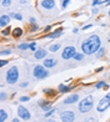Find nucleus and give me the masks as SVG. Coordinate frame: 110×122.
Segmentation results:
<instances>
[{
	"label": "nucleus",
	"instance_id": "f704fd0d",
	"mask_svg": "<svg viewBox=\"0 0 110 122\" xmlns=\"http://www.w3.org/2000/svg\"><path fill=\"white\" fill-rule=\"evenodd\" d=\"M8 62H9L8 60H1V62H0V66H1V67H3V66H5V65H6Z\"/></svg>",
	"mask_w": 110,
	"mask_h": 122
},
{
	"label": "nucleus",
	"instance_id": "dca6fc26",
	"mask_svg": "<svg viewBox=\"0 0 110 122\" xmlns=\"http://www.w3.org/2000/svg\"><path fill=\"white\" fill-rule=\"evenodd\" d=\"M61 35H63V29H58V30H55L54 32H49L48 37L49 39H55V37H59Z\"/></svg>",
	"mask_w": 110,
	"mask_h": 122
},
{
	"label": "nucleus",
	"instance_id": "09e8293b",
	"mask_svg": "<svg viewBox=\"0 0 110 122\" xmlns=\"http://www.w3.org/2000/svg\"><path fill=\"white\" fill-rule=\"evenodd\" d=\"M106 122H109V121H106Z\"/></svg>",
	"mask_w": 110,
	"mask_h": 122
},
{
	"label": "nucleus",
	"instance_id": "72a5a7b5",
	"mask_svg": "<svg viewBox=\"0 0 110 122\" xmlns=\"http://www.w3.org/2000/svg\"><path fill=\"white\" fill-rule=\"evenodd\" d=\"M104 1H101V0H94L93 1V6H96V5H100V4H103Z\"/></svg>",
	"mask_w": 110,
	"mask_h": 122
},
{
	"label": "nucleus",
	"instance_id": "f03ea898",
	"mask_svg": "<svg viewBox=\"0 0 110 122\" xmlns=\"http://www.w3.org/2000/svg\"><path fill=\"white\" fill-rule=\"evenodd\" d=\"M94 107V98L93 96H86L84 100L79 102V111L81 113H88L91 108Z\"/></svg>",
	"mask_w": 110,
	"mask_h": 122
},
{
	"label": "nucleus",
	"instance_id": "473e14b6",
	"mask_svg": "<svg viewBox=\"0 0 110 122\" xmlns=\"http://www.w3.org/2000/svg\"><path fill=\"white\" fill-rule=\"evenodd\" d=\"M44 93H46V95H51V93H53V88H44Z\"/></svg>",
	"mask_w": 110,
	"mask_h": 122
},
{
	"label": "nucleus",
	"instance_id": "2eb2a0df",
	"mask_svg": "<svg viewBox=\"0 0 110 122\" xmlns=\"http://www.w3.org/2000/svg\"><path fill=\"white\" fill-rule=\"evenodd\" d=\"M73 88H74L73 86H68V85H65V84H60L59 87H58V90L61 92V93H66V92L71 91Z\"/></svg>",
	"mask_w": 110,
	"mask_h": 122
},
{
	"label": "nucleus",
	"instance_id": "c9c22d12",
	"mask_svg": "<svg viewBox=\"0 0 110 122\" xmlns=\"http://www.w3.org/2000/svg\"><path fill=\"white\" fill-rule=\"evenodd\" d=\"M28 85H29V81H26V82H21V84H20V87H26Z\"/></svg>",
	"mask_w": 110,
	"mask_h": 122
},
{
	"label": "nucleus",
	"instance_id": "f3484780",
	"mask_svg": "<svg viewBox=\"0 0 110 122\" xmlns=\"http://www.w3.org/2000/svg\"><path fill=\"white\" fill-rule=\"evenodd\" d=\"M60 47H61V44H54V45H51L50 47H49V51L50 52H56V51H59L60 50Z\"/></svg>",
	"mask_w": 110,
	"mask_h": 122
},
{
	"label": "nucleus",
	"instance_id": "4c0bfd02",
	"mask_svg": "<svg viewBox=\"0 0 110 122\" xmlns=\"http://www.w3.org/2000/svg\"><path fill=\"white\" fill-rule=\"evenodd\" d=\"M91 27V24H89V25H85L84 27H82V30H88V29H90Z\"/></svg>",
	"mask_w": 110,
	"mask_h": 122
},
{
	"label": "nucleus",
	"instance_id": "b1692460",
	"mask_svg": "<svg viewBox=\"0 0 110 122\" xmlns=\"http://www.w3.org/2000/svg\"><path fill=\"white\" fill-rule=\"evenodd\" d=\"M82 59H84V54H79V52H76V55L74 56V60H75V61H81Z\"/></svg>",
	"mask_w": 110,
	"mask_h": 122
},
{
	"label": "nucleus",
	"instance_id": "e433bc0d",
	"mask_svg": "<svg viewBox=\"0 0 110 122\" xmlns=\"http://www.w3.org/2000/svg\"><path fill=\"white\" fill-rule=\"evenodd\" d=\"M38 29H39V26H38V25H35V24H34V25H33V27H31V31H36Z\"/></svg>",
	"mask_w": 110,
	"mask_h": 122
},
{
	"label": "nucleus",
	"instance_id": "ea45409f",
	"mask_svg": "<svg viewBox=\"0 0 110 122\" xmlns=\"http://www.w3.org/2000/svg\"><path fill=\"white\" fill-rule=\"evenodd\" d=\"M30 24H31V25L35 24V19H34V18H30Z\"/></svg>",
	"mask_w": 110,
	"mask_h": 122
},
{
	"label": "nucleus",
	"instance_id": "9b49d317",
	"mask_svg": "<svg viewBox=\"0 0 110 122\" xmlns=\"http://www.w3.org/2000/svg\"><path fill=\"white\" fill-rule=\"evenodd\" d=\"M79 101V95L78 93H74V95H70L69 97H66L64 100V103L65 105H73L75 102H78Z\"/></svg>",
	"mask_w": 110,
	"mask_h": 122
},
{
	"label": "nucleus",
	"instance_id": "c756f323",
	"mask_svg": "<svg viewBox=\"0 0 110 122\" xmlns=\"http://www.w3.org/2000/svg\"><path fill=\"white\" fill-rule=\"evenodd\" d=\"M28 101H30L29 96H21L20 97V102H28Z\"/></svg>",
	"mask_w": 110,
	"mask_h": 122
},
{
	"label": "nucleus",
	"instance_id": "2f4dec72",
	"mask_svg": "<svg viewBox=\"0 0 110 122\" xmlns=\"http://www.w3.org/2000/svg\"><path fill=\"white\" fill-rule=\"evenodd\" d=\"M55 112V110H50V111H48V112H45V117L46 118H49V117H50V116L53 115Z\"/></svg>",
	"mask_w": 110,
	"mask_h": 122
},
{
	"label": "nucleus",
	"instance_id": "6ab92c4d",
	"mask_svg": "<svg viewBox=\"0 0 110 122\" xmlns=\"http://www.w3.org/2000/svg\"><path fill=\"white\" fill-rule=\"evenodd\" d=\"M8 118V113L5 110H0V122H5Z\"/></svg>",
	"mask_w": 110,
	"mask_h": 122
},
{
	"label": "nucleus",
	"instance_id": "79ce46f5",
	"mask_svg": "<svg viewBox=\"0 0 110 122\" xmlns=\"http://www.w3.org/2000/svg\"><path fill=\"white\" fill-rule=\"evenodd\" d=\"M46 122H56V121L53 120V118H48V121H46Z\"/></svg>",
	"mask_w": 110,
	"mask_h": 122
},
{
	"label": "nucleus",
	"instance_id": "a19ab883",
	"mask_svg": "<svg viewBox=\"0 0 110 122\" xmlns=\"http://www.w3.org/2000/svg\"><path fill=\"white\" fill-rule=\"evenodd\" d=\"M98 11H99V10H98L96 8H94V9H93V14H98Z\"/></svg>",
	"mask_w": 110,
	"mask_h": 122
},
{
	"label": "nucleus",
	"instance_id": "423d86ee",
	"mask_svg": "<svg viewBox=\"0 0 110 122\" xmlns=\"http://www.w3.org/2000/svg\"><path fill=\"white\" fill-rule=\"evenodd\" d=\"M75 55H76V49L74 46H66L61 52V57L64 60H70V59H74Z\"/></svg>",
	"mask_w": 110,
	"mask_h": 122
},
{
	"label": "nucleus",
	"instance_id": "a18cd8bd",
	"mask_svg": "<svg viewBox=\"0 0 110 122\" xmlns=\"http://www.w3.org/2000/svg\"><path fill=\"white\" fill-rule=\"evenodd\" d=\"M105 4L106 5H110V0H105Z\"/></svg>",
	"mask_w": 110,
	"mask_h": 122
},
{
	"label": "nucleus",
	"instance_id": "bb28decb",
	"mask_svg": "<svg viewBox=\"0 0 110 122\" xmlns=\"http://www.w3.org/2000/svg\"><path fill=\"white\" fill-rule=\"evenodd\" d=\"M11 54V50L10 49H5V50H3L1 51V56H5V55H10Z\"/></svg>",
	"mask_w": 110,
	"mask_h": 122
},
{
	"label": "nucleus",
	"instance_id": "4be33fe9",
	"mask_svg": "<svg viewBox=\"0 0 110 122\" xmlns=\"http://www.w3.org/2000/svg\"><path fill=\"white\" fill-rule=\"evenodd\" d=\"M30 47V44H28V42H23V44H20V45L18 46L19 50H21V51H24V50H28Z\"/></svg>",
	"mask_w": 110,
	"mask_h": 122
},
{
	"label": "nucleus",
	"instance_id": "c85d7f7f",
	"mask_svg": "<svg viewBox=\"0 0 110 122\" xmlns=\"http://www.w3.org/2000/svg\"><path fill=\"white\" fill-rule=\"evenodd\" d=\"M31 51H36V42L35 41H33L31 44H30V47H29Z\"/></svg>",
	"mask_w": 110,
	"mask_h": 122
},
{
	"label": "nucleus",
	"instance_id": "7ed1b4c3",
	"mask_svg": "<svg viewBox=\"0 0 110 122\" xmlns=\"http://www.w3.org/2000/svg\"><path fill=\"white\" fill-rule=\"evenodd\" d=\"M19 69L18 66H11L8 71H6V82L9 85H15L19 80Z\"/></svg>",
	"mask_w": 110,
	"mask_h": 122
},
{
	"label": "nucleus",
	"instance_id": "9d476101",
	"mask_svg": "<svg viewBox=\"0 0 110 122\" xmlns=\"http://www.w3.org/2000/svg\"><path fill=\"white\" fill-rule=\"evenodd\" d=\"M56 64H58V60L54 59V57H48L44 61V66H45L46 69H51L54 66H56Z\"/></svg>",
	"mask_w": 110,
	"mask_h": 122
},
{
	"label": "nucleus",
	"instance_id": "20e7f679",
	"mask_svg": "<svg viewBox=\"0 0 110 122\" xmlns=\"http://www.w3.org/2000/svg\"><path fill=\"white\" fill-rule=\"evenodd\" d=\"M33 75H34L35 79L38 80H43V79H46L49 76V71L46 70L45 66L43 65H36L34 67V71H33Z\"/></svg>",
	"mask_w": 110,
	"mask_h": 122
},
{
	"label": "nucleus",
	"instance_id": "4468645a",
	"mask_svg": "<svg viewBox=\"0 0 110 122\" xmlns=\"http://www.w3.org/2000/svg\"><path fill=\"white\" fill-rule=\"evenodd\" d=\"M39 106L43 108V111L48 112V111H50V110H51V102L45 101V100H41V101L39 102Z\"/></svg>",
	"mask_w": 110,
	"mask_h": 122
},
{
	"label": "nucleus",
	"instance_id": "c03bdc74",
	"mask_svg": "<svg viewBox=\"0 0 110 122\" xmlns=\"http://www.w3.org/2000/svg\"><path fill=\"white\" fill-rule=\"evenodd\" d=\"M19 1H20L21 4H25V3H26V0H19Z\"/></svg>",
	"mask_w": 110,
	"mask_h": 122
},
{
	"label": "nucleus",
	"instance_id": "412c9836",
	"mask_svg": "<svg viewBox=\"0 0 110 122\" xmlns=\"http://www.w3.org/2000/svg\"><path fill=\"white\" fill-rule=\"evenodd\" d=\"M11 27L10 26H8V27H5V29H3V31H1V34H3V36H8V35H10L11 34Z\"/></svg>",
	"mask_w": 110,
	"mask_h": 122
},
{
	"label": "nucleus",
	"instance_id": "de8ad7c7",
	"mask_svg": "<svg viewBox=\"0 0 110 122\" xmlns=\"http://www.w3.org/2000/svg\"><path fill=\"white\" fill-rule=\"evenodd\" d=\"M109 16H110V10H109Z\"/></svg>",
	"mask_w": 110,
	"mask_h": 122
},
{
	"label": "nucleus",
	"instance_id": "5701e85b",
	"mask_svg": "<svg viewBox=\"0 0 110 122\" xmlns=\"http://www.w3.org/2000/svg\"><path fill=\"white\" fill-rule=\"evenodd\" d=\"M104 55H105V49H103V47H101V49L99 50V51H98L96 54H95V56H96L98 59H101V57L104 56Z\"/></svg>",
	"mask_w": 110,
	"mask_h": 122
},
{
	"label": "nucleus",
	"instance_id": "6e6552de",
	"mask_svg": "<svg viewBox=\"0 0 110 122\" xmlns=\"http://www.w3.org/2000/svg\"><path fill=\"white\" fill-rule=\"evenodd\" d=\"M60 118L63 122H74L75 120V113L73 111H63L60 113Z\"/></svg>",
	"mask_w": 110,
	"mask_h": 122
},
{
	"label": "nucleus",
	"instance_id": "0eeeda50",
	"mask_svg": "<svg viewBox=\"0 0 110 122\" xmlns=\"http://www.w3.org/2000/svg\"><path fill=\"white\" fill-rule=\"evenodd\" d=\"M18 116H19V118H21V120H25V121H29L30 120V117H31V113H30V111L28 110L26 107H24V106H19L18 107Z\"/></svg>",
	"mask_w": 110,
	"mask_h": 122
},
{
	"label": "nucleus",
	"instance_id": "49530a36",
	"mask_svg": "<svg viewBox=\"0 0 110 122\" xmlns=\"http://www.w3.org/2000/svg\"><path fill=\"white\" fill-rule=\"evenodd\" d=\"M13 122H20V121H19V118H14V120H13Z\"/></svg>",
	"mask_w": 110,
	"mask_h": 122
},
{
	"label": "nucleus",
	"instance_id": "aec40b11",
	"mask_svg": "<svg viewBox=\"0 0 110 122\" xmlns=\"http://www.w3.org/2000/svg\"><path fill=\"white\" fill-rule=\"evenodd\" d=\"M9 15L11 16V18H15L18 21H21V20H23V15H21L20 13H10Z\"/></svg>",
	"mask_w": 110,
	"mask_h": 122
},
{
	"label": "nucleus",
	"instance_id": "cd10ccee",
	"mask_svg": "<svg viewBox=\"0 0 110 122\" xmlns=\"http://www.w3.org/2000/svg\"><path fill=\"white\" fill-rule=\"evenodd\" d=\"M6 97H8V95H6V92H4V91H1V93H0V100H1V101H5V100H6Z\"/></svg>",
	"mask_w": 110,
	"mask_h": 122
},
{
	"label": "nucleus",
	"instance_id": "f8f14e48",
	"mask_svg": "<svg viewBox=\"0 0 110 122\" xmlns=\"http://www.w3.org/2000/svg\"><path fill=\"white\" fill-rule=\"evenodd\" d=\"M46 55H48L46 50L39 49V50H36V51L34 52V57H35L36 60H41V59H44V57H46Z\"/></svg>",
	"mask_w": 110,
	"mask_h": 122
},
{
	"label": "nucleus",
	"instance_id": "a211bd4d",
	"mask_svg": "<svg viewBox=\"0 0 110 122\" xmlns=\"http://www.w3.org/2000/svg\"><path fill=\"white\" fill-rule=\"evenodd\" d=\"M11 34H13V36H14V37H19V36L23 35V30H21L20 27H15V29L13 30Z\"/></svg>",
	"mask_w": 110,
	"mask_h": 122
},
{
	"label": "nucleus",
	"instance_id": "a878e982",
	"mask_svg": "<svg viewBox=\"0 0 110 122\" xmlns=\"http://www.w3.org/2000/svg\"><path fill=\"white\" fill-rule=\"evenodd\" d=\"M13 3V0H1V5L3 6H10Z\"/></svg>",
	"mask_w": 110,
	"mask_h": 122
},
{
	"label": "nucleus",
	"instance_id": "f257e3e1",
	"mask_svg": "<svg viewBox=\"0 0 110 122\" xmlns=\"http://www.w3.org/2000/svg\"><path fill=\"white\" fill-rule=\"evenodd\" d=\"M101 49V39L98 35H91L81 44V51L85 55H94Z\"/></svg>",
	"mask_w": 110,
	"mask_h": 122
},
{
	"label": "nucleus",
	"instance_id": "39448f33",
	"mask_svg": "<svg viewBox=\"0 0 110 122\" xmlns=\"http://www.w3.org/2000/svg\"><path fill=\"white\" fill-rule=\"evenodd\" d=\"M109 107H110V91L99 101L96 110H98V112H104V111H106Z\"/></svg>",
	"mask_w": 110,
	"mask_h": 122
},
{
	"label": "nucleus",
	"instance_id": "393cba45",
	"mask_svg": "<svg viewBox=\"0 0 110 122\" xmlns=\"http://www.w3.org/2000/svg\"><path fill=\"white\" fill-rule=\"evenodd\" d=\"M105 86H106V82L105 81H99L98 84L95 85V87L98 88V90H99V88H101V87H105Z\"/></svg>",
	"mask_w": 110,
	"mask_h": 122
},
{
	"label": "nucleus",
	"instance_id": "7c9ffc66",
	"mask_svg": "<svg viewBox=\"0 0 110 122\" xmlns=\"http://www.w3.org/2000/svg\"><path fill=\"white\" fill-rule=\"evenodd\" d=\"M70 1H71V0H64L63 4H61V8H63V9H65V8H66L68 5H69V3H70Z\"/></svg>",
	"mask_w": 110,
	"mask_h": 122
},
{
	"label": "nucleus",
	"instance_id": "8fccbe9b",
	"mask_svg": "<svg viewBox=\"0 0 110 122\" xmlns=\"http://www.w3.org/2000/svg\"><path fill=\"white\" fill-rule=\"evenodd\" d=\"M63 1H64V0H63Z\"/></svg>",
	"mask_w": 110,
	"mask_h": 122
},
{
	"label": "nucleus",
	"instance_id": "37998d69",
	"mask_svg": "<svg viewBox=\"0 0 110 122\" xmlns=\"http://www.w3.org/2000/svg\"><path fill=\"white\" fill-rule=\"evenodd\" d=\"M73 32H74V34H78V32H79V29H74Z\"/></svg>",
	"mask_w": 110,
	"mask_h": 122
},
{
	"label": "nucleus",
	"instance_id": "1a4fd4ad",
	"mask_svg": "<svg viewBox=\"0 0 110 122\" xmlns=\"http://www.w3.org/2000/svg\"><path fill=\"white\" fill-rule=\"evenodd\" d=\"M41 8L45 9V10H53L55 9V1L54 0H41Z\"/></svg>",
	"mask_w": 110,
	"mask_h": 122
},
{
	"label": "nucleus",
	"instance_id": "ddd939ff",
	"mask_svg": "<svg viewBox=\"0 0 110 122\" xmlns=\"http://www.w3.org/2000/svg\"><path fill=\"white\" fill-rule=\"evenodd\" d=\"M10 18H11L10 15H1V18H0V27L1 29H5V26L9 25Z\"/></svg>",
	"mask_w": 110,
	"mask_h": 122
},
{
	"label": "nucleus",
	"instance_id": "58836bf2",
	"mask_svg": "<svg viewBox=\"0 0 110 122\" xmlns=\"http://www.w3.org/2000/svg\"><path fill=\"white\" fill-rule=\"evenodd\" d=\"M50 30H51V26L49 25V26H46V27H45V30H44V31H45V32H49Z\"/></svg>",
	"mask_w": 110,
	"mask_h": 122
}]
</instances>
